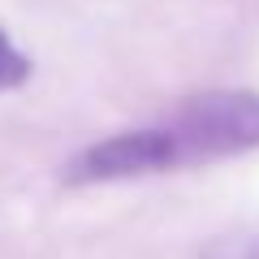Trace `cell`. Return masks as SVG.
I'll use <instances>...</instances> for the list:
<instances>
[{"mask_svg":"<svg viewBox=\"0 0 259 259\" xmlns=\"http://www.w3.org/2000/svg\"><path fill=\"white\" fill-rule=\"evenodd\" d=\"M173 143V164H199L259 147V95L250 91H212L186 100L164 121Z\"/></svg>","mask_w":259,"mask_h":259,"instance_id":"obj_1","label":"cell"},{"mask_svg":"<svg viewBox=\"0 0 259 259\" xmlns=\"http://www.w3.org/2000/svg\"><path fill=\"white\" fill-rule=\"evenodd\" d=\"M160 168H177L173 164V143H168L164 125H147V130H125V134L100 139L82 156H74L65 164V182H74V186L121 182V177L160 173Z\"/></svg>","mask_w":259,"mask_h":259,"instance_id":"obj_2","label":"cell"},{"mask_svg":"<svg viewBox=\"0 0 259 259\" xmlns=\"http://www.w3.org/2000/svg\"><path fill=\"white\" fill-rule=\"evenodd\" d=\"M30 78V61L9 44V35L0 30V91H9V87H22Z\"/></svg>","mask_w":259,"mask_h":259,"instance_id":"obj_3","label":"cell"}]
</instances>
